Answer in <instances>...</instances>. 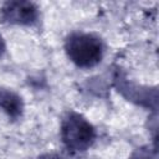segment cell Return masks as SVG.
<instances>
[{
  "instance_id": "cell-1",
  "label": "cell",
  "mask_w": 159,
  "mask_h": 159,
  "mask_svg": "<svg viewBox=\"0 0 159 159\" xmlns=\"http://www.w3.org/2000/svg\"><path fill=\"white\" fill-rule=\"evenodd\" d=\"M68 57L80 67L88 68L96 66L103 53L102 42L98 37L88 34H75L66 42Z\"/></svg>"
},
{
  "instance_id": "cell-2",
  "label": "cell",
  "mask_w": 159,
  "mask_h": 159,
  "mask_svg": "<svg viewBox=\"0 0 159 159\" xmlns=\"http://www.w3.org/2000/svg\"><path fill=\"white\" fill-rule=\"evenodd\" d=\"M65 143L77 150H84L93 140L92 127L76 114H71L63 124Z\"/></svg>"
},
{
  "instance_id": "cell-3",
  "label": "cell",
  "mask_w": 159,
  "mask_h": 159,
  "mask_svg": "<svg viewBox=\"0 0 159 159\" xmlns=\"http://www.w3.org/2000/svg\"><path fill=\"white\" fill-rule=\"evenodd\" d=\"M1 17L11 24H32L37 17V9L31 2L12 1L4 5L1 9Z\"/></svg>"
},
{
  "instance_id": "cell-4",
  "label": "cell",
  "mask_w": 159,
  "mask_h": 159,
  "mask_svg": "<svg viewBox=\"0 0 159 159\" xmlns=\"http://www.w3.org/2000/svg\"><path fill=\"white\" fill-rule=\"evenodd\" d=\"M1 39V37H0ZM1 51H2V47H0V53H1Z\"/></svg>"
}]
</instances>
